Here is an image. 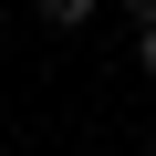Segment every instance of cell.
<instances>
[{"label":"cell","mask_w":156,"mask_h":156,"mask_svg":"<svg viewBox=\"0 0 156 156\" xmlns=\"http://www.w3.org/2000/svg\"><path fill=\"white\" fill-rule=\"evenodd\" d=\"M31 11H42V21H52V31H83V21H94V11H104V0H31Z\"/></svg>","instance_id":"obj_1"},{"label":"cell","mask_w":156,"mask_h":156,"mask_svg":"<svg viewBox=\"0 0 156 156\" xmlns=\"http://www.w3.org/2000/svg\"><path fill=\"white\" fill-rule=\"evenodd\" d=\"M115 11H125V21H135V31H156V0H115Z\"/></svg>","instance_id":"obj_2"},{"label":"cell","mask_w":156,"mask_h":156,"mask_svg":"<svg viewBox=\"0 0 156 156\" xmlns=\"http://www.w3.org/2000/svg\"><path fill=\"white\" fill-rule=\"evenodd\" d=\"M135 73H146V83H156V31H135Z\"/></svg>","instance_id":"obj_3"},{"label":"cell","mask_w":156,"mask_h":156,"mask_svg":"<svg viewBox=\"0 0 156 156\" xmlns=\"http://www.w3.org/2000/svg\"><path fill=\"white\" fill-rule=\"evenodd\" d=\"M146 156H156V135H146Z\"/></svg>","instance_id":"obj_4"}]
</instances>
